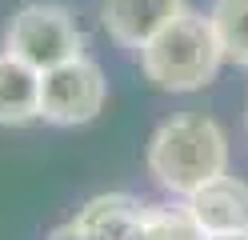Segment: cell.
I'll list each match as a JSON object with an SVG mask.
<instances>
[{"label":"cell","instance_id":"obj_6","mask_svg":"<svg viewBox=\"0 0 248 240\" xmlns=\"http://www.w3.org/2000/svg\"><path fill=\"white\" fill-rule=\"evenodd\" d=\"M188 8L184 0H104V28L120 48H140L156 36L164 24H172L176 16Z\"/></svg>","mask_w":248,"mask_h":240},{"label":"cell","instance_id":"obj_9","mask_svg":"<svg viewBox=\"0 0 248 240\" xmlns=\"http://www.w3.org/2000/svg\"><path fill=\"white\" fill-rule=\"evenodd\" d=\"M208 20L220 40L224 60L248 68V0H216Z\"/></svg>","mask_w":248,"mask_h":240},{"label":"cell","instance_id":"obj_10","mask_svg":"<svg viewBox=\"0 0 248 240\" xmlns=\"http://www.w3.org/2000/svg\"><path fill=\"white\" fill-rule=\"evenodd\" d=\"M204 232L192 224L188 212H172V208H152L144 240H200Z\"/></svg>","mask_w":248,"mask_h":240},{"label":"cell","instance_id":"obj_1","mask_svg":"<svg viewBox=\"0 0 248 240\" xmlns=\"http://www.w3.org/2000/svg\"><path fill=\"white\" fill-rule=\"evenodd\" d=\"M224 168H228V140L212 116H200V112L172 116L148 140V172L184 200L196 188L212 184L216 176H224Z\"/></svg>","mask_w":248,"mask_h":240},{"label":"cell","instance_id":"obj_11","mask_svg":"<svg viewBox=\"0 0 248 240\" xmlns=\"http://www.w3.org/2000/svg\"><path fill=\"white\" fill-rule=\"evenodd\" d=\"M48 240H96V236H92L88 228H80L76 220H68V224H60V228H56Z\"/></svg>","mask_w":248,"mask_h":240},{"label":"cell","instance_id":"obj_8","mask_svg":"<svg viewBox=\"0 0 248 240\" xmlns=\"http://www.w3.org/2000/svg\"><path fill=\"white\" fill-rule=\"evenodd\" d=\"M40 120V72L28 68L12 52H0V124Z\"/></svg>","mask_w":248,"mask_h":240},{"label":"cell","instance_id":"obj_7","mask_svg":"<svg viewBox=\"0 0 248 240\" xmlns=\"http://www.w3.org/2000/svg\"><path fill=\"white\" fill-rule=\"evenodd\" d=\"M148 212L152 204H140L136 196H124V192H108V196H92L76 212V224L88 228L96 240H144Z\"/></svg>","mask_w":248,"mask_h":240},{"label":"cell","instance_id":"obj_5","mask_svg":"<svg viewBox=\"0 0 248 240\" xmlns=\"http://www.w3.org/2000/svg\"><path fill=\"white\" fill-rule=\"evenodd\" d=\"M184 212L204 236H232L248 232V184L236 176H216L212 184L196 188Z\"/></svg>","mask_w":248,"mask_h":240},{"label":"cell","instance_id":"obj_2","mask_svg":"<svg viewBox=\"0 0 248 240\" xmlns=\"http://www.w3.org/2000/svg\"><path fill=\"white\" fill-rule=\"evenodd\" d=\"M220 40L212 20L192 8H184L172 24H164L156 36L140 48V68L164 92H196L220 68Z\"/></svg>","mask_w":248,"mask_h":240},{"label":"cell","instance_id":"obj_4","mask_svg":"<svg viewBox=\"0 0 248 240\" xmlns=\"http://www.w3.org/2000/svg\"><path fill=\"white\" fill-rule=\"evenodd\" d=\"M104 96H108V84L100 64H92L88 56H76L40 76V120L60 128L88 124L100 116Z\"/></svg>","mask_w":248,"mask_h":240},{"label":"cell","instance_id":"obj_3","mask_svg":"<svg viewBox=\"0 0 248 240\" xmlns=\"http://www.w3.org/2000/svg\"><path fill=\"white\" fill-rule=\"evenodd\" d=\"M8 52L40 76L84 56V32L64 4H24L8 24Z\"/></svg>","mask_w":248,"mask_h":240},{"label":"cell","instance_id":"obj_12","mask_svg":"<svg viewBox=\"0 0 248 240\" xmlns=\"http://www.w3.org/2000/svg\"><path fill=\"white\" fill-rule=\"evenodd\" d=\"M200 240H248V232H232V236H200Z\"/></svg>","mask_w":248,"mask_h":240}]
</instances>
